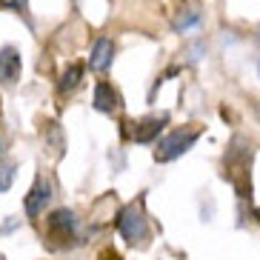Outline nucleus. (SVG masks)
Masks as SVG:
<instances>
[{
    "label": "nucleus",
    "mask_w": 260,
    "mask_h": 260,
    "mask_svg": "<svg viewBox=\"0 0 260 260\" xmlns=\"http://www.w3.org/2000/svg\"><path fill=\"white\" fill-rule=\"evenodd\" d=\"M98 260H123V257L115 252V249H112V246H106V249H103V252L98 254Z\"/></svg>",
    "instance_id": "2eb2a0df"
},
{
    "label": "nucleus",
    "mask_w": 260,
    "mask_h": 260,
    "mask_svg": "<svg viewBox=\"0 0 260 260\" xmlns=\"http://www.w3.org/2000/svg\"><path fill=\"white\" fill-rule=\"evenodd\" d=\"M252 160L254 149L252 140L243 135H235L223 152V180H229L237 198H252Z\"/></svg>",
    "instance_id": "f257e3e1"
},
{
    "label": "nucleus",
    "mask_w": 260,
    "mask_h": 260,
    "mask_svg": "<svg viewBox=\"0 0 260 260\" xmlns=\"http://www.w3.org/2000/svg\"><path fill=\"white\" fill-rule=\"evenodd\" d=\"M20 69H23L20 52L15 46L0 49V83H17L20 80Z\"/></svg>",
    "instance_id": "39448f33"
},
{
    "label": "nucleus",
    "mask_w": 260,
    "mask_h": 260,
    "mask_svg": "<svg viewBox=\"0 0 260 260\" xmlns=\"http://www.w3.org/2000/svg\"><path fill=\"white\" fill-rule=\"evenodd\" d=\"M0 9H15V12H26L29 0H0Z\"/></svg>",
    "instance_id": "ddd939ff"
},
{
    "label": "nucleus",
    "mask_w": 260,
    "mask_h": 260,
    "mask_svg": "<svg viewBox=\"0 0 260 260\" xmlns=\"http://www.w3.org/2000/svg\"><path fill=\"white\" fill-rule=\"evenodd\" d=\"M200 135H203V126H200V123H186V126H180V129L169 132L163 140H157V149H154V160H157V163L177 160L180 154H186L191 146L198 143Z\"/></svg>",
    "instance_id": "f03ea898"
},
{
    "label": "nucleus",
    "mask_w": 260,
    "mask_h": 260,
    "mask_svg": "<svg viewBox=\"0 0 260 260\" xmlns=\"http://www.w3.org/2000/svg\"><path fill=\"white\" fill-rule=\"evenodd\" d=\"M92 103H94L98 112H103V115H115V112H120V94H117V89L112 83H106V80H100V83L94 86Z\"/></svg>",
    "instance_id": "423d86ee"
},
{
    "label": "nucleus",
    "mask_w": 260,
    "mask_h": 260,
    "mask_svg": "<svg viewBox=\"0 0 260 260\" xmlns=\"http://www.w3.org/2000/svg\"><path fill=\"white\" fill-rule=\"evenodd\" d=\"M169 123V115L163 112V115H152L146 117V120H140L138 126H135V132H132V138H135V143H152V140H157V135L163 132V126Z\"/></svg>",
    "instance_id": "6e6552de"
},
{
    "label": "nucleus",
    "mask_w": 260,
    "mask_h": 260,
    "mask_svg": "<svg viewBox=\"0 0 260 260\" xmlns=\"http://www.w3.org/2000/svg\"><path fill=\"white\" fill-rule=\"evenodd\" d=\"M257 72H260V63H257Z\"/></svg>",
    "instance_id": "6ab92c4d"
},
{
    "label": "nucleus",
    "mask_w": 260,
    "mask_h": 260,
    "mask_svg": "<svg viewBox=\"0 0 260 260\" xmlns=\"http://www.w3.org/2000/svg\"><path fill=\"white\" fill-rule=\"evenodd\" d=\"M191 23H198V12H191V15H186V17H177L175 29H186V26H191Z\"/></svg>",
    "instance_id": "4468645a"
},
{
    "label": "nucleus",
    "mask_w": 260,
    "mask_h": 260,
    "mask_svg": "<svg viewBox=\"0 0 260 260\" xmlns=\"http://www.w3.org/2000/svg\"><path fill=\"white\" fill-rule=\"evenodd\" d=\"M80 77H83V66H80V63H75V66H69V69L63 72V77L57 80V92H60V94H69V92H75L77 86H80Z\"/></svg>",
    "instance_id": "9b49d317"
},
{
    "label": "nucleus",
    "mask_w": 260,
    "mask_h": 260,
    "mask_svg": "<svg viewBox=\"0 0 260 260\" xmlns=\"http://www.w3.org/2000/svg\"><path fill=\"white\" fill-rule=\"evenodd\" d=\"M12 177H15L12 166H0V191H6L12 186Z\"/></svg>",
    "instance_id": "f8f14e48"
},
{
    "label": "nucleus",
    "mask_w": 260,
    "mask_h": 260,
    "mask_svg": "<svg viewBox=\"0 0 260 260\" xmlns=\"http://www.w3.org/2000/svg\"><path fill=\"white\" fill-rule=\"evenodd\" d=\"M49 198H52V186H49L43 177H38L35 186L29 189V194H26V200H23L26 214H29V217H38V214L43 212V206L49 203Z\"/></svg>",
    "instance_id": "0eeeda50"
},
{
    "label": "nucleus",
    "mask_w": 260,
    "mask_h": 260,
    "mask_svg": "<svg viewBox=\"0 0 260 260\" xmlns=\"http://www.w3.org/2000/svg\"><path fill=\"white\" fill-rule=\"evenodd\" d=\"M252 214H254V220L260 223V206H254V209H252Z\"/></svg>",
    "instance_id": "f3484780"
},
{
    "label": "nucleus",
    "mask_w": 260,
    "mask_h": 260,
    "mask_svg": "<svg viewBox=\"0 0 260 260\" xmlns=\"http://www.w3.org/2000/svg\"><path fill=\"white\" fill-rule=\"evenodd\" d=\"M112 60H115V43H112L109 38H98L94 40L92 54H89V69L106 72L109 66H112Z\"/></svg>",
    "instance_id": "1a4fd4ad"
},
{
    "label": "nucleus",
    "mask_w": 260,
    "mask_h": 260,
    "mask_svg": "<svg viewBox=\"0 0 260 260\" xmlns=\"http://www.w3.org/2000/svg\"><path fill=\"white\" fill-rule=\"evenodd\" d=\"M0 157H3V140H0Z\"/></svg>",
    "instance_id": "a211bd4d"
},
{
    "label": "nucleus",
    "mask_w": 260,
    "mask_h": 260,
    "mask_svg": "<svg viewBox=\"0 0 260 260\" xmlns=\"http://www.w3.org/2000/svg\"><path fill=\"white\" fill-rule=\"evenodd\" d=\"M252 109H254V117L260 120V100H252Z\"/></svg>",
    "instance_id": "dca6fc26"
},
{
    "label": "nucleus",
    "mask_w": 260,
    "mask_h": 260,
    "mask_svg": "<svg viewBox=\"0 0 260 260\" xmlns=\"http://www.w3.org/2000/svg\"><path fill=\"white\" fill-rule=\"evenodd\" d=\"M117 232L126 243H143L146 237H149V226H146V217H143V209L140 203H129V206H123L117 212V220H115Z\"/></svg>",
    "instance_id": "20e7f679"
},
{
    "label": "nucleus",
    "mask_w": 260,
    "mask_h": 260,
    "mask_svg": "<svg viewBox=\"0 0 260 260\" xmlns=\"http://www.w3.org/2000/svg\"><path fill=\"white\" fill-rule=\"evenodd\" d=\"M77 237V217L72 209H54L46 217V240L49 249H66Z\"/></svg>",
    "instance_id": "7ed1b4c3"
},
{
    "label": "nucleus",
    "mask_w": 260,
    "mask_h": 260,
    "mask_svg": "<svg viewBox=\"0 0 260 260\" xmlns=\"http://www.w3.org/2000/svg\"><path fill=\"white\" fill-rule=\"evenodd\" d=\"M40 138L46 140V146L52 149V157H60L66 152V140H63V132L54 120H43L40 123Z\"/></svg>",
    "instance_id": "9d476101"
}]
</instances>
